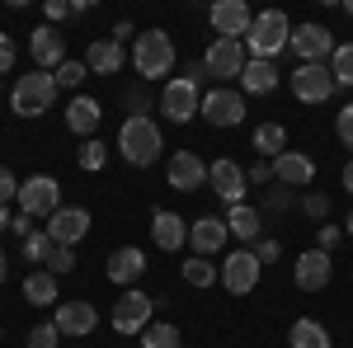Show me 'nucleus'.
<instances>
[{
    "mask_svg": "<svg viewBox=\"0 0 353 348\" xmlns=\"http://www.w3.org/2000/svg\"><path fill=\"white\" fill-rule=\"evenodd\" d=\"M174 61H179V52H174V38L165 33V28H146V33H137L132 43V71L137 81H165L170 71H174Z\"/></svg>",
    "mask_w": 353,
    "mask_h": 348,
    "instance_id": "1",
    "label": "nucleus"
},
{
    "mask_svg": "<svg viewBox=\"0 0 353 348\" xmlns=\"http://www.w3.org/2000/svg\"><path fill=\"white\" fill-rule=\"evenodd\" d=\"M165 151V136L156 127V118H123V127H118V156L137 170H146V165H156Z\"/></svg>",
    "mask_w": 353,
    "mask_h": 348,
    "instance_id": "2",
    "label": "nucleus"
},
{
    "mask_svg": "<svg viewBox=\"0 0 353 348\" xmlns=\"http://www.w3.org/2000/svg\"><path fill=\"white\" fill-rule=\"evenodd\" d=\"M288 43H292V24H288L283 10L254 14V24L245 33V52L254 57V61H278V57L288 52Z\"/></svg>",
    "mask_w": 353,
    "mask_h": 348,
    "instance_id": "3",
    "label": "nucleus"
},
{
    "mask_svg": "<svg viewBox=\"0 0 353 348\" xmlns=\"http://www.w3.org/2000/svg\"><path fill=\"white\" fill-rule=\"evenodd\" d=\"M57 76L52 71H28L14 81V94H10V108L19 113V118H43V113H52L57 104Z\"/></svg>",
    "mask_w": 353,
    "mask_h": 348,
    "instance_id": "4",
    "label": "nucleus"
},
{
    "mask_svg": "<svg viewBox=\"0 0 353 348\" xmlns=\"http://www.w3.org/2000/svg\"><path fill=\"white\" fill-rule=\"evenodd\" d=\"M245 66H250V52L241 38H212V48L203 52V71L217 81H241Z\"/></svg>",
    "mask_w": 353,
    "mask_h": 348,
    "instance_id": "5",
    "label": "nucleus"
},
{
    "mask_svg": "<svg viewBox=\"0 0 353 348\" xmlns=\"http://www.w3.org/2000/svg\"><path fill=\"white\" fill-rule=\"evenodd\" d=\"M259 259H254V249H231L226 259L217 264V273H221V287L231 296H245V292H254L259 287Z\"/></svg>",
    "mask_w": 353,
    "mask_h": 348,
    "instance_id": "6",
    "label": "nucleus"
},
{
    "mask_svg": "<svg viewBox=\"0 0 353 348\" xmlns=\"http://www.w3.org/2000/svg\"><path fill=\"white\" fill-rule=\"evenodd\" d=\"M161 108L170 123H189V118H198L203 113V94H198V81H189V76H174V81H165L161 90Z\"/></svg>",
    "mask_w": 353,
    "mask_h": 348,
    "instance_id": "7",
    "label": "nucleus"
},
{
    "mask_svg": "<svg viewBox=\"0 0 353 348\" xmlns=\"http://www.w3.org/2000/svg\"><path fill=\"white\" fill-rule=\"evenodd\" d=\"M288 48L301 57V66H330V57H334V33H330L325 24H297Z\"/></svg>",
    "mask_w": 353,
    "mask_h": 348,
    "instance_id": "8",
    "label": "nucleus"
},
{
    "mask_svg": "<svg viewBox=\"0 0 353 348\" xmlns=\"http://www.w3.org/2000/svg\"><path fill=\"white\" fill-rule=\"evenodd\" d=\"M61 207V184L52 174H28L19 184V212L24 216H52Z\"/></svg>",
    "mask_w": 353,
    "mask_h": 348,
    "instance_id": "9",
    "label": "nucleus"
},
{
    "mask_svg": "<svg viewBox=\"0 0 353 348\" xmlns=\"http://www.w3.org/2000/svg\"><path fill=\"white\" fill-rule=\"evenodd\" d=\"M245 113H250V108H245V94L231 90V85H217V90L203 94V118H208L212 127H241Z\"/></svg>",
    "mask_w": 353,
    "mask_h": 348,
    "instance_id": "10",
    "label": "nucleus"
},
{
    "mask_svg": "<svg viewBox=\"0 0 353 348\" xmlns=\"http://www.w3.org/2000/svg\"><path fill=\"white\" fill-rule=\"evenodd\" d=\"M151 311H156V301L141 292V287H128V292L113 301V316H109V320H113L118 334H141V329L151 325Z\"/></svg>",
    "mask_w": 353,
    "mask_h": 348,
    "instance_id": "11",
    "label": "nucleus"
},
{
    "mask_svg": "<svg viewBox=\"0 0 353 348\" xmlns=\"http://www.w3.org/2000/svg\"><path fill=\"white\" fill-rule=\"evenodd\" d=\"M245 184H250V174L241 170V161H231V156H221V161L208 165V188L217 193L226 207H236L245 203Z\"/></svg>",
    "mask_w": 353,
    "mask_h": 348,
    "instance_id": "12",
    "label": "nucleus"
},
{
    "mask_svg": "<svg viewBox=\"0 0 353 348\" xmlns=\"http://www.w3.org/2000/svg\"><path fill=\"white\" fill-rule=\"evenodd\" d=\"M28 57L38 61V71H52V76L71 61V57H66V38H61L52 24H43V28L28 33Z\"/></svg>",
    "mask_w": 353,
    "mask_h": 348,
    "instance_id": "13",
    "label": "nucleus"
},
{
    "mask_svg": "<svg viewBox=\"0 0 353 348\" xmlns=\"http://www.w3.org/2000/svg\"><path fill=\"white\" fill-rule=\"evenodd\" d=\"M165 179H170L174 193H198V188L208 184V165H203L198 151H174L170 165H165Z\"/></svg>",
    "mask_w": 353,
    "mask_h": 348,
    "instance_id": "14",
    "label": "nucleus"
},
{
    "mask_svg": "<svg viewBox=\"0 0 353 348\" xmlns=\"http://www.w3.org/2000/svg\"><path fill=\"white\" fill-rule=\"evenodd\" d=\"M208 24H212L217 38H241V43H245V33H250V24H254V14H250L245 0H217V5L208 10Z\"/></svg>",
    "mask_w": 353,
    "mask_h": 348,
    "instance_id": "15",
    "label": "nucleus"
},
{
    "mask_svg": "<svg viewBox=\"0 0 353 348\" xmlns=\"http://www.w3.org/2000/svg\"><path fill=\"white\" fill-rule=\"evenodd\" d=\"M226 240H231L226 216L203 212V216L189 226V245H193V254H198V259H212V254H221V249H226Z\"/></svg>",
    "mask_w": 353,
    "mask_h": 348,
    "instance_id": "16",
    "label": "nucleus"
},
{
    "mask_svg": "<svg viewBox=\"0 0 353 348\" xmlns=\"http://www.w3.org/2000/svg\"><path fill=\"white\" fill-rule=\"evenodd\" d=\"M334 90H339V85L330 76V66H297V71H292V94H297L301 104H325Z\"/></svg>",
    "mask_w": 353,
    "mask_h": 348,
    "instance_id": "17",
    "label": "nucleus"
},
{
    "mask_svg": "<svg viewBox=\"0 0 353 348\" xmlns=\"http://www.w3.org/2000/svg\"><path fill=\"white\" fill-rule=\"evenodd\" d=\"M43 231L52 236V245H71V249H76V240L90 236V212H85V207H57Z\"/></svg>",
    "mask_w": 353,
    "mask_h": 348,
    "instance_id": "18",
    "label": "nucleus"
},
{
    "mask_svg": "<svg viewBox=\"0 0 353 348\" xmlns=\"http://www.w3.org/2000/svg\"><path fill=\"white\" fill-rule=\"evenodd\" d=\"M52 325L66 334V339H90L94 325H99V311H94L90 301H61L57 316H52Z\"/></svg>",
    "mask_w": 353,
    "mask_h": 348,
    "instance_id": "19",
    "label": "nucleus"
},
{
    "mask_svg": "<svg viewBox=\"0 0 353 348\" xmlns=\"http://www.w3.org/2000/svg\"><path fill=\"white\" fill-rule=\"evenodd\" d=\"M292 278H297L301 292H321V287H330V278H334V259H330L325 249H306L297 259V268H292Z\"/></svg>",
    "mask_w": 353,
    "mask_h": 348,
    "instance_id": "20",
    "label": "nucleus"
},
{
    "mask_svg": "<svg viewBox=\"0 0 353 348\" xmlns=\"http://www.w3.org/2000/svg\"><path fill=\"white\" fill-rule=\"evenodd\" d=\"M273 184H283V188L316 184V161H311V156H301V151H283V156L273 161Z\"/></svg>",
    "mask_w": 353,
    "mask_h": 348,
    "instance_id": "21",
    "label": "nucleus"
},
{
    "mask_svg": "<svg viewBox=\"0 0 353 348\" xmlns=\"http://www.w3.org/2000/svg\"><path fill=\"white\" fill-rule=\"evenodd\" d=\"M226 231L241 245H259L264 240V212L250 203H236V207H226Z\"/></svg>",
    "mask_w": 353,
    "mask_h": 348,
    "instance_id": "22",
    "label": "nucleus"
},
{
    "mask_svg": "<svg viewBox=\"0 0 353 348\" xmlns=\"http://www.w3.org/2000/svg\"><path fill=\"white\" fill-rule=\"evenodd\" d=\"M123 61H128V52H123V43H113V38H94V43L85 48V66H90L94 76H118Z\"/></svg>",
    "mask_w": 353,
    "mask_h": 348,
    "instance_id": "23",
    "label": "nucleus"
},
{
    "mask_svg": "<svg viewBox=\"0 0 353 348\" xmlns=\"http://www.w3.org/2000/svg\"><path fill=\"white\" fill-rule=\"evenodd\" d=\"M151 240L161 245V249H179V245L189 240V221H184L179 212L156 207V212H151Z\"/></svg>",
    "mask_w": 353,
    "mask_h": 348,
    "instance_id": "24",
    "label": "nucleus"
},
{
    "mask_svg": "<svg viewBox=\"0 0 353 348\" xmlns=\"http://www.w3.org/2000/svg\"><path fill=\"white\" fill-rule=\"evenodd\" d=\"M99 123H104V104H99V99H90V94L71 99V108H66V127H71L76 136H85V141H90Z\"/></svg>",
    "mask_w": 353,
    "mask_h": 348,
    "instance_id": "25",
    "label": "nucleus"
},
{
    "mask_svg": "<svg viewBox=\"0 0 353 348\" xmlns=\"http://www.w3.org/2000/svg\"><path fill=\"white\" fill-rule=\"evenodd\" d=\"M141 273H146V254H141L137 245H128V249H113V254H109V278L123 287V292L132 287Z\"/></svg>",
    "mask_w": 353,
    "mask_h": 348,
    "instance_id": "26",
    "label": "nucleus"
},
{
    "mask_svg": "<svg viewBox=\"0 0 353 348\" xmlns=\"http://www.w3.org/2000/svg\"><path fill=\"white\" fill-rule=\"evenodd\" d=\"M278 90V61H254L241 71V94H273Z\"/></svg>",
    "mask_w": 353,
    "mask_h": 348,
    "instance_id": "27",
    "label": "nucleus"
},
{
    "mask_svg": "<svg viewBox=\"0 0 353 348\" xmlns=\"http://www.w3.org/2000/svg\"><path fill=\"white\" fill-rule=\"evenodd\" d=\"M24 301L28 306H52V301H61V296H57V273L33 268V273L24 278Z\"/></svg>",
    "mask_w": 353,
    "mask_h": 348,
    "instance_id": "28",
    "label": "nucleus"
},
{
    "mask_svg": "<svg viewBox=\"0 0 353 348\" xmlns=\"http://www.w3.org/2000/svg\"><path fill=\"white\" fill-rule=\"evenodd\" d=\"M288 344L292 348H334L330 344V329L321 320H311V316H301V320L288 329Z\"/></svg>",
    "mask_w": 353,
    "mask_h": 348,
    "instance_id": "29",
    "label": "nucleus"
},
{
    "mask_svg": "<svg viewBox=\"0 0 353 348\" xmlns=\"http://www.w3.org/2000/svg\"><path fill=\"white\" fill-rule=\"evenodd\" d=\"M254 151H259L264 161H278V156L288 151V127H283V123H259V127H254Z\"/></svg>",
    "mask_w": 353,
    "mask_h": 348,
    "instance_id": "30",
    "label": "nucleus"
},
{
    "mask_svg": "<svg viewBox=\"0 0 353 348\" xmlns=\"http://www.w3.org/2000/svg\"><path fill=\"white\" fill-rule=\"evenodd\" d=\"M141 348H184V334H179V325H170V320H151L141 329Z\"/></svg>",
    "mask_w": 353,
    "mask_h": 348,
    "instance_id": "31",
    "label": "nucleus"
},
{
    "mask_svg": "<svg viewBox=\"0 0 353 348\" xmlns=\"http://www.w3.org/2000/svg\"><path fill=\"white\" fill-rule=\"evenodd\" d=\"M123 108H128V118H151V85L132 81L123 90Z\"/></svg>",
    "mask_w": 353,
    "mask_h": 348,
    "instance_id": "32",
    "label": "nucleus"
},
{
    "mask_svg": "<svg viewBox=\"0 0 353 348\" xmlns=\"http://www.w3.org/2000/svg\"><path fill=\"white\" fill-rule=\"evenodd\" d=\"M184 283L189 287H212V283H221V273H217V264H208V259H184Z\"/></svg>",
    "mask_w": 353,
    "mask_h": 348,
    "instance_id": "33",
    "label": "nucleus"
},
{
    "mask_svg": "<svg viewBox=\"0 0 353 348\" xmlns=\"http://www.w3.org/2000/svg\"><path fill=\"white\" fill-rule=\"evenodd\" d=\"M104 161H109V146L99 141V136H90L81 151H76V165H81L85 174H94V170H104Z\"/></svg>",
    "mask_w": 353,
    "mask_h": 348,
    "instance_id": "34",
    "label": "nucleus"
},
{
    "mask_svg": "<svg viewBox=\"0 0 353 348\" xmlns=\"http://www.w3.org/2000/svg\"><path fill=\"white\" fill-rule=\"evenodd\" d=\"M288 207H297V188H283V184H269V188H264L259 212H288Z\"/></svg>",
    "mask_w": 353,
    "mask_h": 348,
    "instance_id": "35",
    "label": "nucleus"
},
{
    "mask_svg": "<svg viewBox=\"0 0 353 348\" xmlns=\"http://www.w3.org/2000/svg\"><path fill=\"white\" fill-rule=\"evenodd\" d=\"M330 76H334V85H353V43H339V48H334Z\"/></svg>",
    "mask_w": 353,
    "mask_h": 348,
    "instance_id": "36",
    "label": "nucleus"
},
{
    "mask_svg": "<svg viewBox=\"0 0 353 348\" xmlns=\"http://www.w3.org/2000/svg\"><path fill=\"white\" fill-rule=\"evenodd\" d=\"M19 254H24V264H48V254H52V236H48V231H33V236L19 245Z\"/></svg>",
    "mask_w": 353,
    "mask_h": 348,
    "instance_id": "37",
    "label": "nucleus"
},
{
    "mask_svg": "<svg viewBox=\"0 0 353 348\" xmlns=\"http://www.w3.org/2000/svg\"><path fill=\"white\" fill-rule=\"evenodd\" d=\"M48 273H57V278H66V273H71V268H76V249H71V245H52V254H48Z\"/></svg>",
    "mask_w": 353,
    "mask_h": 348,
    "instance_id": "38",
    "label": "nucleus"
},
{
    "mask_svg": "<svg viewBox=\"0 0 353 348\" xmlns=\"http://www.w3.org/2000/svg\"><path fill=\"white\" fill-rule=\"evenodd\" d=\"M57 344H61V329H57L52 320H43V325L28 329V348H57Z\"/></svg>",
    "mask_w": 353,
    "mask_h": 348,
    "instance_id": "39",
    "label": "nucleus"
},
{
    "mask_svg": "<svg viewBox=\"0 0 353 348\" xmlns=\"http://www.w3.org/2000/svg\"><path fill=\"white\" fill-rule=\"evenodd\" d=\"M85 76H90V66H85V61H66V66L57 71V90H76Z\"/></svg>",
    "mask_w": 353,
    "mask_h": 348,
    "instance_id": "40",
    "label": "nucleus"
},
{
    "mask_svg": "<svg viewBox=\"0 0 353 348\" xmlns=\"http://www.w3.org/2000/svg\"><path fill=\"white\" fill-rule=\"evenodd\" d=\"M297 203H301V212L311 216V221H325V216H330V198H325V193H301Z\"/></svg>",
    "mask_w": 353,
    "mask_h": 348,
    "instance_id": "41",
    "label": "nucleus"
},
{
    "mask_svg": "<svg viewBox=\"0 0 353 348\" xmlns=\"http://www.w3.org/2000/svg\"><path fill=\"white\" fill-rule=\"evenodd\" d=\"M334 132H339V141L353 151V99L344 108H339V118H334Z\"/></svg>",
    "mask_w": 353,
    "mask_h": 348,
    "instance_id": "42",
    "label": "nucleus"
},
{
    "mask_svg": "<svg viewBox=\"0 0 353 348\" xmlns=\"http://www.w3.org/2000/svg\"><path fill=\"white\" fill-rule=\"evenodd\" d=\"M43 19H48V24H66V19H71V0H48V5H43Z\"/></svg>",
    "mask_w": 353,
    "mask_h": 348,
    "instance_id": "43",
    "label": "nucleus"
},
{
    "mask_svg": "<svg viewBox=\"0 0 353 348\" xmlns=\"http://www.w3.org/2000/svg\"><path fill=\"white\" fill-rule=\"evenodd\" d=\"M14 198H19V179H14V170H5V165H0V203L10 207Z\"/></svg>",
    "mask_w": 353,
    "mask_h": 348,
    "instance_id": "44",
    "label": "nucleus"
},
{
    "mask_svg": "<svg viewBox=\"0 0 353 348\" xmlns=\"http://www.w3.org/2000/svg\"><path fill=\"white\" fill-rule=\"evenodd\" d=\"M5 71H14V38L10 33H0V76Z\"/></svg>",
    "mask_w": 353,
    "mask_h": 348,
    "instance_id": "45",
    "label": "nucleus"
},
{
    "mask_svg": "<svg viewBox=\"0 0 353 348\" xmlns=\"http://www.w3.org/2000/svg\"><path fill=\"white\" fill-rule=\"evenodd\" d=\"M245 174H250V184H273V161H259V165H250Z\"/></svg>",
    "mask_w": 353,
    "mask_h": 348,
    "instance_id": "46",
    "label": "nucleus"
},
{
    "mask_svg": "<svg viewBox=\"0 0 353 348\" xmlns=\"http://www.w3.org/2000/svg\"><path fill=\"white\" fill-rule=\"evenodd\" d=\"M278 249H283L278 240H259V245H254V259H259V264H273V259H278Z\"/></svg>",
    "mask_w": 353,
    "mask_h": 348,
    "instance_id": "47",
    "label": "nucleus"
},
{
    "mask_svg": "<svg viewBox=\"0 0 353 348\" xmlns=\"http://www.w3.org/2000/svg\"><path fill=\"white\" fill-rule=\"evenodd\" d=\"M10 231H14V236H19V240H28V236H33V231H38V226H33V216H14V221H10Z\"/></svg>",
    "mask_w": 353,
    "mask_h": 348,
    "instance_id": "48",
    "label": "nucleus"
},
{
    "mask_svg": "<svg viewBox=\"0 0 353 348\" xmlns=\"http://www.w3.org/2000/svg\"><path fill=\"white\" fill-rule=\"evenodd\" d=\"M339 236H344V231H339V226H321V245H316V249H334V245H339Z\"/></svg>",
    "mask_w": 353,
    "mask_h": 348,
    "instance_id": "49",
    "label": "nucleus"
},
{
    "mask_svg": "<svg viewBox=\"0 0 353 348\" xmlns=\"http://www.w3.org/2000/svg\"><path fill=\"white\" fill-rule=\"evenodd\" d=\"M123 38H137V33H132V24H128V19H118V24H113V43H123Z\"/></svg>",
    "mask_w": 353,
    "mask_h": 348,
    "instance_id": "50",
    "label": "nucleus"
},
{
    "mask_svg": "<svg viewBox=\"0 0 353 348\" xmlns=\"http://www.w3.org/2000/svg\"><path fill=\"white\" fill-rule=\"evenodd\" d=\"M10 221H14V216H10V207L0 203V231H10Z\"/></svg>",
    "mask_w": 353,
    "mask_h": 348,
    "instance_id": "51",
    "label": "nucleus"
},
{
    "mask_svg": "<svg viewBox=\"0 0 353 348\" xmlns=\"http://www.w3.org/2000/svg\"><path fill=\"white\" fill-rule=\"evenodd\" d=\"M344 188H349V198H353V161L344 165Z\"/></svg>",
    "mask_w": 353,
    "mask_h": 348,
    "instance_id": "52",
    "label": "nucleus"
},
{
    "mask_svg": "<svg viewBox=\"0 0 353 348\" xmlns=\"http://www.w3.org/2000/svg\"><path fill=\"white\" fill-rule=\"evenodd\" d=\"M5 278H10V268H5V249H0V283H5Z\"/></svg>",
    "mask_w": 353,
    "mask_h": 348,
    "instance_id": "53",
    "label": "nucleus"
},
{
    "mask_svg": "<svg viewBox=\"0 0 353 348\" xmlns=\"http://www.w3.org/2000/svg\"><path fill=\"white\" fill-rule=\"evenodd\" d=\"M344 236H353V212H349V221H344Z\"/></svg>",
    "mask_w": 353,
    "mask_h": 348,
    "instance_id": "54",
    "label": "nucleus"
},
{
    "mask_svg": "<svg viewBox=\"0 0 353 348\" xmlns=\"http://www.w3.org/2000/svg\"><path fill=\"white\" fill-rule=\"evenodd\" d=\"M344 10H349V19H353V0H344Z\"/></svg>",
    "mask_w": 353,
    "mask_h": 348,
    "instance_id": "55",
    "label": "nucleus"
}]
</instances>
